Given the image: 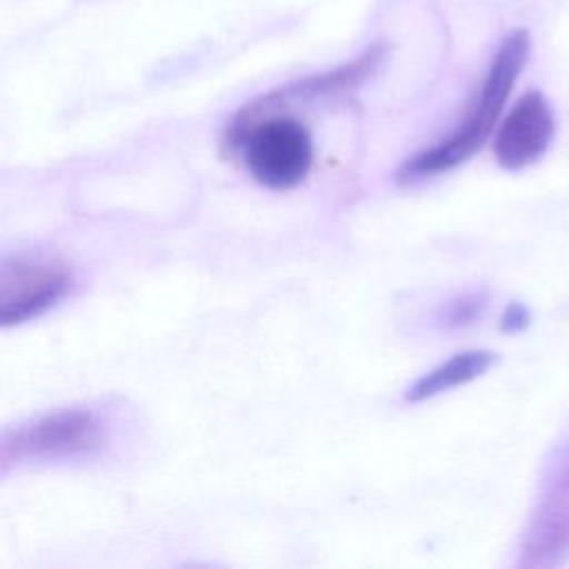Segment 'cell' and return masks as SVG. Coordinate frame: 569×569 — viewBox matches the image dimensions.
<instances>
[{
	"label": "cell",
	"instance_id": "6da1fadb",
	"mask_svg": "<svg viewBox=\"0 0 569 569\" xmlns=\"http://www.w3.org/2000/svg\"><path fill=\"white\" fill-rule=\"evenodd\" d=\"M529 56V36L522 29L511 31L496 58L489 67V73L482 82L473 111L462 120V124L442 142L407 158L398 169L396 178L400 184L425 180L429 176L445 173L458 164H462L469 156H473L496 127L500 111L527 62Z\"/></svg>",
	"mask_w": 569,
	"mask_h": 569
},
{
	"label": "cell",
	"instance_id": "7a4b0ae2",
	"mask_svg": "<svg viewBox=\"0 0 569 569\" xmlns=\"http://www.w3.org/2000/svg\"><path fill=\"white\" fill-rule=\"evenodd\" d=\"M224 140L227 147L240 151L253 180L267 189L284 191L300 184L313 164V142L307 127L276 111L236 113Z\"/></svg>",
	"mask_w": 569,
	"mask_h": 569
},
{
	"label": "cell",
	"instance_id": "52a82bcc",
	"mask_svg": "<svg viewBox=\"0 0 569 569\" xmlns=\"http://www.w3.org/2000/svg\"><path fill=\"white\" fill-rule=\"evenodd\" d=\"M382 58H385V47L380 42L371 44L369 49H365L351 62L340 64V67H336L331 71H325V73H316L311 78L296 80V82L284 84L280 89H273L271 93H264L258 100H253L251 104L242 107L238 113L260 116V113L280 111V109H284L287 104H293V102H307V100H316V98H322V96L349 91V89L362 84L367 78H371L376 73V69L380 67Z\"/></svg>",
	"mask_w": 569,
	"mask_h": 569
},
{
	"label": "cell",
	"instance_id": "277c9868",
	"mask_svg": "<svg viewBox=\"0 0 569 569\" xmlns=\"http://www.w3.org/2000/svg\"><path fill=\"white\" fill-rule=\"evenodd\" d=\"M569 556V438L558 445L540 480L522 536V567H556Z\"/></svg>",
	"mask_w": 569,
	"mask_h": 569
},
{
	"label": "cell",
	"instance_id": "9c48e42d",
	"mask_svg": "<svg viewBox=\"0 0 569 569\" xmlns=\"http://www.w3.org/2000/svg\"><path fill=\"white\" fill-rule=\"evenodd\" d=\"M482 309V298L478 296H467L462 300H456L453 305H449L447 313H445V322L451 327H460V325H469L473 318H478Z\"/></svg>",
	"mask_w": 569,
	"mask_h": 569
},
{
	"label": "cell",
	"instance_id": "8992f818",
	"mask_svg": "<svg viewBox=\"0 0 569 569\" xmlns=\"http://www.w3.org/2000/svg\"><path fill=\"white\" fill-rule=\"evenodd\" d=\"M556 133V122L547 98L529 91L516 100L493 138V156L502 169L518 171L538 162Z\"/></svg>",
	"mask_w": 569,
	"mask_h": 569
},
{
	"label": "cell",
	"instance_id": "3957f363",
	"mask_svg": "<svg viewBox=\"0 0 569 569\" xmlns=\"http://www.w3.org/2000/svg\"><path fill=\"white\" fill-rule=\"evenodd\" d=\"M104 420L93 409H60L0 433V469L89 456L102 447Z\"/></svg>",
	"mask_w": 569,
	"mask_h": 569
},
{
	"label": "cell",
	"instance_id": "5b68a950",
	"mask_svg": "<svg viewBox=\"0 0 569 569\" xmlns=\"http://www.w3.org/2000/svg\"><path fill=\"white\" fill-rule=\"evenodd\" d=\"M71 289L67 267L42 258L0 262V327L38 318Z\"/></svg>",
	"mask_w": 569,
	"mask_h": 569
},
{
	"label": "cell",
	"instance_id": "ba28073f",
	"mask_svg": "<svg viewBox=\"0 0 569 569\" xmlns=\"http://www.w3.org/2000/svg\"><path fill=\"white\" fill-rule=\"evenodd\" d=\"M493 362H496L493 351H487V349L460 351V353L447 358L445 362H440L438 367H433L431 371H427L425 376H420L405 391V398H407V402L429 400L433 396H440L449 389H456L460 385H467V382L480 378L482 373H487L491 369Z\"/></svg>",
	"mask_w": 569,
	"mask_h": 569
}]
</instances>
